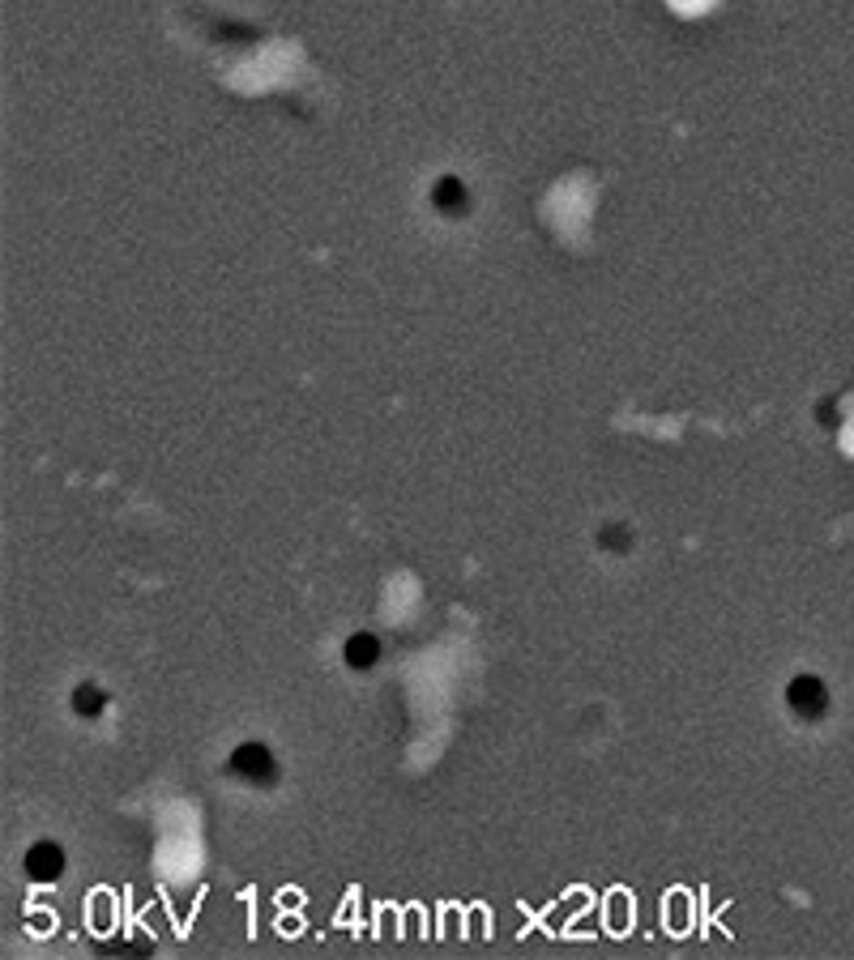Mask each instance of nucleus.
<instances>
[{"label":"nucleus","mask_w":854,"mask_h":960,"mask_svg":"<svg viewBox=\"0 0 854 960\" xmlns=\"http://www.w3.org/2000/svg\"><path fill=\"white\" fill-rule=\"evenodd\" d=\"M60 871H65V854H60L56 841L30 845V854H26V875H30V879H39V884H52Z\"/></svg>","instance_id":"f257e3e1"},{"label":"nucleus","mask_w":854,"mask_h":960,"mask_svg":"<svg viewBox=\"0 0 854 960\" xmlns=\"http://www.w3.org/2000/svg\"><path fill=\"white\" fill-rule=\"evenodd\" d=\"M231 768H235L240 777H248V781H274V777H278V768H274V760H270V751L257 747V743H248V747L235 751Z\"/></svg>","instance_id":"f03ea898"},{"label":"nucleus","mask_w":854,"mask_h":960,"mask_svg":"<svg viewBox=\"0 0 854 960\" xmlns=\"http://www.w3.org/2000/svg\"><path fill=\"white\" fill-rule=\"evenodd\" d=\"M790 709L803 713V717L825 713V687H820V679H795L790 683Z\"/></svg>","instance_id":"7ed1b4c3"},{"label":"nucleus","mask_w":854,"mask_h":960,"mask_svg":"<svg viewBox=\"0 0 854 960\" xmlns=\"http://www.w3.org/2000/svg\"><path fill=\"white\" fill-rule=\"evenodd\" d=\"M432 201H436V210H440V214H466V188H462V180H453V175L436 180Z\"/></svg>","instance_id":"20e7f679"},{"label":"nucleus","mask_w":854,"mask_h":960,"mask_svg":"<svg viewBox=\"0 0 854 960\" xmlns=\"http://www.w3.org/2000/svg\"><path fill=\"white\" fill-rule=\"evenodd\" d=\"M376 658H381V645H376V636L359 632V636L346 640V662H351V666H372Z\"/></svg>","instance_id":"39448f33"},{"label":"nucleus","mask_w":854,"mask_h":960,"mask_svg":"<svg viewBox=\"0 0 854 960\" xmlns=\"http://www.w3.org/2000/svg\"><path fill=\"white\" fill-rule=\"evenodd\" d=\"M103 704H107V696H103L94 683H86V687H77V692H73V709L82 713V717H99Z\"/></svg>","instance_id":"423d86ee"}]
</instances>
